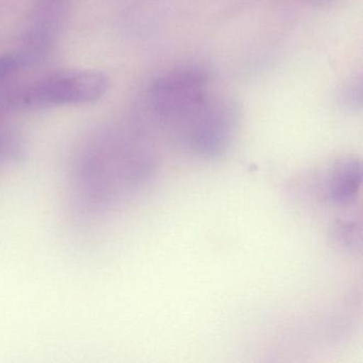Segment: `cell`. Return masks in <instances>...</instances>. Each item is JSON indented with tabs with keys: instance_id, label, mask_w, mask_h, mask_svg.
Returning a JSON list of instances; mask_svg holds the SVG:
<instances>
[{
	"instance_id": "1",
	"label": "cell",
	"mask_w": 363,
	"mask_h": 363,
	"mask_svg": "<svg viewBox=\"0 0 363 363\" xmlns=\"http://www.w3.org/2000/svg\"><path fill=\"white\" fill-rule=\"evenodd\" d=\"M210 73L199 65L167 72L150 86V97L160 118L186 122L208 99Z\"/></svg>"
},
{
	"instance_id": "2",
	"label": "cell",
	"mask_w": 363,
	"mask_h": 363,
	"mask_svg": "<svg viewBox=\"0 0 363 363\" xmlns=\"http://www.w3.org/2000/svg\"><path fill=\"white\" fill-rule=\"evenodd\" d=\"M109 86V78L101 72H57L29 86L23 95V103L31 108L95 103L107 93Z\"/></svg>"
},
{
	"instance_id": "3",
	"label": "cell",
	"mask_w": 363,
	"mask_h": 363,
	"mask_svg": "<svg viewBox=\"0 0 363 363\" xmlns=\"http://www.w3.org/2000/svg\"><path fill=\"white\" fill-rule=\"evenodd\" d=\"M237 122L235 104L227 99H208L186 122L189 142L199 152H218L230 141Z\"/></svg>"
},
{
	"instance_id": "4",
	"label": "cell",
	"mask_w": 363,
	"mask_h": 363,
	"mask_svg": "<svg viewBox=\"0 0 363 363\" xmlns=\"http://www.w3.org/2000/svg\"><path fill=\"white\" fill-rule=\"evenodd\" d=\"M333 174L331 180V199L339 205H346L354 199L361 184L360 165L354 161H344Z\"/></svg>"
},
{
	"instance_id": "5",
	"label": "cell",
	"mask_w": 363,
	"mask_h": 363,
	"mask_svg": "<svg viewBox=\"0 0 363 363\" xmlns=\"http://www.w3.org/2000/svg\"><path fill=\"white\" fill-rule=\"evenodd\" d=\"M339 99L342 105L348 109H361L363 99L362 77L358 76L346 82L345 86L340 91Z\"/></svg>"
},
{
	"instance_id": "6",
	"label": "cell",
	"mask_w": 363,
	"mask_h": 363,
	"mask_svg": "<svg viewBox=\"0 0 363 363\" xmlns=\"http://www.w3.org/2000/svg\"><path fill=\"white\" fill-rule=\"evenodd\" d=\"M30 60V55L24 52L0 55V80L18 73L26 67L31 62Z\"/></svg>"
}]
</instances>
